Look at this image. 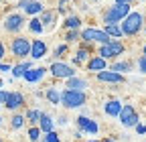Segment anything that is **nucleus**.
Here are the masks:
<instances>
[{
    "instance_id": "4468645a",
    "label": "nucleus",
    "mask_w": 146,
    "mask_h": 142,
    "mask_svg": "<svg viewBox=\"0 0 146 142\" xmlns=\"http://www.w3.org/2000/svg\"><path fill=\"white\" fill-rule=\"evenodd\" d=\"M47 55V43L41 39H35L31 43V57L33 59H43Z\"/></svg>"
},
{
    "instance_id": "a878e982",
    "label": "nucleus",
    "mask_w": 146,
    "mask_h": 142,
    "mask_svg": "<svg viewBox=\"0 0 146 142\" xmlns=\"http://www.w3.org/2000/svg\"><path fill=\"white\" fill-rule=\"evenodd\" d=\"M83 61H89V51L87 49H77V53H75V59H73V63L75 65H81Z\"/></svg>"
},
{
    "instance_id": "9b49d317",
    "label": "nucleus",
    "mask_w": 146,
    "mask_h": 142,
    "mask_svg": "<svg viewBox=\"0 0 146 142\" xmlns=\"http://www.w3.org/2000/svg\"><path fill=\"white\" fill-rule=\"evenodd\" d=\"M18 6H21L27 14H41L43 10H45V6L39 2V0H21V2H18Z\"/></svg>"
},
{
    "instance_id": "5701e85b",
    "label": "nucleus",
    "mask_w": 146,
    "mask_h": 142,
    "mask_svg": "<svg viewBox=\"0 0 146 142\" xmlns=\"http://www.w3.org/2000/svg\"><path fill=\"white\" fill-rule=\"evenodd\" d=\"M81 27V19L79 16H69V19L65 21V29L67 31H79Z\"/></svg>"
},
{
    "instance_id": "a211bd4d",
    "label": "nucleus",
    "mask_w": 146,
    "mask_h": 142,
    "mask_svg": "<svg viewBox=\"0 0 146 142\" xmlns=\"http://www.w3.org/2000/svg\"><path fill=\"white\" fill-rule=\"evenodd\" d=\"M65 87H67V90H75V92H83L85 87H87V81L81 79V77H77V75H73V77L67 79Z\"/></svg>"
},
{
    "instance_id": "58836bf2",
    "label": "nucleus",
    "mask_w": 146,
    "mask_h": 142,
    "mask_svg": "<svg viewBox=\"0 0 146 142\" xmlns=\"http://www.w3.org/2000/svg\"><path fill=\"white\" fill-rule=\"evenodd\" d=\"M114 2H116V4H132L134 0H114Z\"/></svg>"
},
{
    "instance_id": "4be33fe9",
    "label": "nucleus",
    "mask_w": 146,
    "mask_h": 142,
    "mask_svg": "<svg viewBox=\"0 0 146 142\" xmlns=\"http://www.w3.org/2000/svg\"><path fill=\"white\" fill-rule=\"evenodd\" d=\"M108 35H110V37H112V39H120V37H124V33H122V29H120V25H106V29H104Z\"/></svg>"
},
{
    "instance_id": "c9c22d12",
    "label": "nucleus",
    "mask_w": 146,
    "mask_h": 142,
    "mask_svg": "<svg viewBox=\"0 0 146 142\" xmlns=\"http://www.w3.org/2000/svg\"><path fill=\"white\" fill-rule=\"evenodd\" d=\"M8 94H10V92H2V90H0V104H4V102L8 100Z\"/></svg>"
},
{
    "instance_id": "f03ea898",
    "label": "nucleus",
    "mask_w": 146,
    "mask_h": 142,
    "mask_svg": "<svg viewBox=\"0 0 146 142\" xmlns=\"http://www.w3.org/2000/svg\"><path fill=\"white\" fill-rule=\"evenodd\" d=\"M128 14H130V4H116L114 2V6H110L104 12V25H118Z\"/></svg>"
},
{
    "instance_id": "7c9ffc66",
    "label": "nucleus",
    "mask_w": 146,
    "mask_h": 142,
    "mask_svg": "<svg viewBox=\"0 0 146 142\" xmlns=\"http://www.w3.org/2000/svg\"><path fill=\"white\" fill-rule=\"evenodd\" d=\"M29 138H31L33 142H36V140L41 138V128H36V126H35V128H31V130H29Z\"/></svg>"
},
{
    "instance_id": "a19ab883",
    "label": "nucleus",
    "mask_w": 146,
    "mask_h": 142,
    "mask_svg": "<svg viewBox=\"0 0 146 142\" xmlns=\"http://www.w3.org/2000/svg\"><path fill=\"white\" fill-rule=\"evenodd\" d=\"M102 142H114V138H104Z\"/></svg>"
},
{
    "instance_id": "9d476101",
    "label": "nucleus",
    "mask_w": 146,
    "mask_h": 142,
    "mask_svg": "<svg viewBox=\"0 0 146 142\" xmlns=\"http://www.w3.org/2000/svg\"><path fill=\"white\" fill-rule=\"evenodd\" d=\"M98 79L100 81H104V83H124L126 81V77L122 75V73H116V71H112V69H104V71H100L98 73Z\"/></svg>"
},
{
    "instance_id": "e433bc0d",
    "label": "nucleus",
    "mask_w": 146,
    "mask_h": 142,
    "mask_svg": "<svg viewBox=\"0 0 146 142\" xmlns=\"http://www.w3.org/2000/svg\"><path fill=\"white\" fill-rule=\"evenodd\" d=\"M4 71H12V67L6 63H0V73H4Z\"/></svg>"
},
{
    "instance_id": "ea45409f",
    "label": "nucleus",
    "mask_w": 146,
    "mask_h": 142,
    "mask_svg": "<svg viewBox=\"0 0 146 142\" xmlns=\"http://www.w3.org/2000/svg\"><path fill=\"white\" fill-rule=\"evenodd\" d=\"M4 53H6V47H4V43H0V59L4 57Z\"/></svg>"
},
{
    "instance_id": "f704fd0d",
    "label": "nucleus",
    "mask_w": 146,
    "mask_h": 142,
    "mask_svg": "<svg viewBox=\"0 0 146 142\" xmlns=\"http://www.w3.org/2000/svg\"><path fill=\"white\" fill-rule=\"evenodd\" d=\"M65 4H69V0H59V12H65V10H67Z\"/></svg>"
},
{
    "instance_id": "f257e3e1",
    "label": "nucleus",
    "mask_w": 146,
    "mask_h": 142,
    "mask_svg": "<svg viewBox=\"0 0 146 142\" xmlns=\"http://www.w3.org/2000/svg\"><path fill=\"white\" fill-rule=\"evenodd\" d=\"M142 27H144V16L140 12H130L122 21V27L120 29H122V33L126 35V37H136Z\"/></svg>"
},
{
    "instance_id": "4c0bfd02",
    "label": "nucleus",
    "mask_w": 146,
    "mask_h": 142,
    "mask_svg": "<svg viewBox=\"0 0 146 142\" xmlns=\"http://www.w3.org/2000/svg\"><path fill=\"white\" fill-rule=\"evenodd\" d=\"M136 132H138V134H146V126H144V124H138V126H136Z\"/></svg>"
},
{
    "instance_id": "37998d69",
    "label": "nucleus",
    "mask_w": 146,
    "mask_h": 142,
    "mask_svg": "<svg viewBox=\"0 0 146 142\" xmlns=\"http://www.w3.org/2000/svg\"><path fill=\"white\" fill-rule=\"evenodd\" d=\"M89 142H98V140H89Z\"/></svg>"
},
{
    "instance_id": "f3484780",
    "label": "nucleus",
    "mask_w": 146,
    "mask_h": 142,
    "mask_svg": "<svg viewBox=\"0 0 146 142\" xmlns=\"http://www.w3.org/2000/svg\"><path fill=\"white\" fill-rule=\"evenodd\" d=\"M106 67H108V61H106L104 57H100V55H96V57H89V61H87V69H89V71H96V73L104 71Z\"/></svg>"
},
{
    "instance_id": "49530a36",
    "label": "nucleus",
    "mask_w": 146,
    "mask_h": 142,
    "mask_svg": "<svg viewBox=\"0 0 146 142\" xmlns=\"http://www.w3.org/2000/svg\"><path fill=\"white\" fill-rule=\"evenodd\" d=\"M0 142H4V140H2V138H0Z\"/></svg>"
},
{
    "instance_id": "c756f323",
    "label": "nucleus",
    "mask_w": 146,
    "mask_h": 142,
    "mask_svg": "<svg viewBox=\"0 0 146 142\" xmlns=\"http://www.w3.org/2000/svg\"><path fill=\"white\" fill-rule=\"evenodd\" d=\"M65 39H67V43H73V41H79V39H81V33H79V31H67V35H65Z\"/></svg>"
},
{
    "instance_id": "2f4dec72",
    "label": "nucleus",
    "mask_w": 146,
    "mask_h": 142,
    "mask_svg": "<svg viewBox=\"0 0 146 142\" xmlns=\"http://www.w3.org/2000/svg\"><path fill=\"white\" fill-rule=\"evenodd\" d=\"M45 142H61V140H59V134L57 132H47L45 134Z\"/></svg>"
},
{
    "instance_id": "09e8293b",
    "label": "nucleus",
    "mask_w": 146,
    "mask_h": 142,
    "mask_svg": "<svg viewBox=\"0 0 146 142\" xmlns=\"http://www.w3.org/2000/svg\"><path fill=\"white\" fill-rule=\"evenodd\" d=\"M96 2H98V0H96Z\"/></svg>"
},
{
    "instance_id": "2eb2a0df",
    "label": "nucleus",
    "mask_w": 146,
    "mask_h": 142,
    "mask_svg": "<svg viewBox=\"0 0 146 142\" xmlns=\"http://www.w3.org/2000/svg\"><path fill=\"white\" fill-rule=\"evenodd\" d=\"M45 73H47V69H45V67H36V69H33V67H31L27 73L23 75V79H25V81H29V83H35V81L43 79V77H45Z\"/></svg>"
},
{
    "instance_id": "1a4fd4ad",
    "label": "nucleus",
    "mask_w": 146,
    "mask_h": 142,
    "mask_svg": "<svg viewBox=\"0 0 146 142\" xmlns=\"http://www.w3.org/2000/svg\"><path fill=\"white\" fill-rule=\"evenodd\" d=\"M23 25H25V16H23V14H18V12L8 14V16H6V21H4V29H6L8 33H18V31L23 29Z\"/></svg>"
},
{
    "instance_id": "72a5a7b5",
    "label": "nucleus",
    "mask_w": 146,
    "mask_h": 142,
    "mask_svg": "<svg viewBox=\"0 0 146 142\" xmlns=\"http://www.w3.org/2000/svg\"><path fill=\"white\" fill-rule=\"evenodd\" d=\"M138 67H140L142 73H146V57H142V59L138 61Z\"/></svg>"
},
{
    "instance_id": "412c9836",
    "label": "nucleus",
    "mask_w": 146,
    "mask_h": 142,
    "mask_svg": "<svg viewBox=\"0 0 146 142\" xmlns=\"http://www.w3.org/2000/svg\"><path fill=\"white\" fill-rule=\"evenodd\" d=\"M33 65H31V61H25V63H18V65H14L12 67V75L14 77H23L25 73H27V71L31 69Z\"/></svg>"
},
{
    "instance_id": "b1692460",
    "label": "nucleus",
    "mask_w": 146,
    "mask_h": 142,
    "mask_svg": "<svg viewBox=\"0 0 146 142\" xmlns=\"http://www.w3.org/2000/svg\"><path fill=\"white\" fill-rule=\"evenodd\" d=\"M45 96H47V100H49L51 104H55V106H57V104H61V92H57L55 87H49Z\"/></svg>"
},
{
    "instance_id": "6ab92c4d",
    "label": "nucleus",
    "mask_w": 146,
    "mask_h": 142,
    "mask_svg": "<svg viewBox=\"0 0 146 142\" xmlns=\"http://www.w3.org/2000/svg\"><path fill=\"white\" fill-rule=\"evenodd\" d=\"M55 19H57V12H53V10H43V12H41V23H43V27H53V25H55Z\"/></svg>"
},
{
    "instance_id": "c85d7f7f",
    "label": "nucleus",
    "mask_w": 146,
    "mask_h": 142,
    "mask_svg": "<svg viewBox=\"0 0 146 142\" xmlns=\"http://www.w3.org/2000/svg\"><path fill=\"white\" fill-rule=\"evenodd\" d=\"M25 118H27V120H29L31 124H36V122L41 120V112H39V110H29Z\"/></svg>"
},
{
    "instance_id": "7ed1b4c3",
    "label": "nucleus",
    "mask_w": 146,
    "mask_h": 142,
    "mask_svg": "<svg viewBox=\"0 0 146 142\" xmlns=\"http://www.w3.org/2000/svg\"><path fill=\"white\" fill-rule=\"evenodd\" d=\"M85 92H75V90H65L61 92V106H65L67 110H73V108H81L85 104Z\"/></svg>"
},
{
    "instance_id": "393cba45",
    "label": "nucleus",
    "mask_w": 146,
    "mask_h": 142,
    "mask_svg": "<svg viewBox=\"0 0 146 142\" xmlns=\"http://www.w3.org/2000/svg\"><path fill=\"white\" fill-rule=\"evenodd\" d=\"M29 29H31L35 35H41V33L45 31V27H43L41 19H36V16H33V19H31V23H29Z\"/></svg>"
},
{
    "instance_id": "de8ad7c7",
    "label": "nucleus",
    "mask_w": 146,
    "mask_h": 142,
    "mask_svg": "<svg viewBox=\"0 0 146 142\" xmlns=\"http://www.w3.org/2000/svg\"><path fill=\"white\" fill-rule=\"evenodd\" d=\"M0 106H2V104H0Z\"/></svg>"
},
{
    "instance_id": "bb28decb",
    "label": "nucleus",
    "mask_w": 146,
    "mask_h": 142,
    "mask_svg": "<svg viewBox=\"0 0 146 142\" xmlns=\"http://www.w3.org/2000/svg\"><path fill=\"white\" fill-rule=\"evenodd\" d=\"M132 69V63L130 61H120V63H114L112 65V71H116V73H126V71Z\"/></svg>"
},
{
    "instance_id": "423d86ee",
    "label": "nucleus",
    "mask_w": 146,
    "mask_h": 142,
    "mask_svg": "<svg viewBox=\"0 0 146 142\" xmlns=\"http://www.w3.org/2000/svg\"><path fill=\"white\" fill-rule=\"evenodd\" d=\"M120 122H122V126L126 128H136L138 124H140V118H138V112L132 108V106H122V112H120Z\"/></svg>"
},
{
    "instance_id": "c03bdc74",
    "label": "nucleus",
    "mask_w": 146,
    "mask_h": 142,
    "mask_svg": "<svg viewBox=\"0 0 146 142\" xmlns=\"http://www.w3.org/2000/svg\"><path fill=\"white\" fill-rule=\"evenodd\" d=\"M144 33H146V25H144Z\"/></svg>"
},
{
    "instance_id": "473e14b6",
    "label": "nucleus",
    "mask_w": 146,
    "mask_h": 142,
    "mask_svg": "<svg viewBox=\"0 0 146 142\" xmlns=\"http://www.w3.org/2000/svg\"><path fill=\"white\" fill-rule=\"evenodd\" d=\"M67 49H69L67 45H59L57 49H55V57H63L65 53H67Z\"/></svg>"
},
{
    "instance_id": "ddd939ff",
    "label": "nucleus",
    "mask_w": 146,
    "mask_h": 142,
    "mask_svg": "<svg viewBox=\"0 0 146 142\" xmlns=\"http://www.w3.org/2000/svg\"><path fill=\"white\" fill-rule=\"evenodd\" d=\"M77 126H79V130H83V132H87V134H98V130H100L98 122L89 120L87 116H79V118H77Z\"/></svg>"
},
{
    "instance_id": "79ce46f5",
    "label": "nucleus",
    "mask_w": 146,
    "mask_h": 142,
    "mask_svg": "<svg viewBox=\"0 0 146 142\" xmlns=\"http://www.w3.org/2000/svg\"><path fill=\"white\" fill-rule=\"evenodd\" d=\"M142 55L146 57V43H144V47H142Z\"/></svg>"
},
{
    "instance_id": "cd10ccee",
    "label": "nucleus",
    "mask_w": 146,
    "mask_h": 142,
    "mask_svg": "<svg viewBox=\"0 0 146 142\" xmlns=\"http://www.w3.org/2000/svg\"><path fill=\"white\" fill-rule=\"evenodd\" d=\"M25 116H21V114H16V116H12V120H10V128L12 130H21L23 126H25Z\"/></svg>"
},
{
    "instance_id": "20e7f679",
    "label": "nucleus",
    "mask_w": 146,
    "mask_h": 142,
    "mask_svg": "<svg viewBox=\"0 0 146 142\" xmlns=\"http://www.w3.org/2000/svg\"><path fill=\"white\" fill-rule=\"evenodd\" d=\"M81 39L85 43H102V45H108V43L114 41L106 31H100V29H83L81 31Z\"/></svg>"
},
{
    "instance_id": "39448f33",
    "label": "nucleus",
    "mask_w": 146,
    "mask_h": 142,
    "mask_svg": "<svg viewBox=\"0 0 146 142\" xmlns=\"http://www.w3.org/2000/svg\"><path fill=\"white\" fill-rule=\"evenodd\" d=\"M10 49H12V55H14V57L25 59V57L31 55V41H29L27 37H16V39H12Z\"/></svg>"
},
{
    "instance_id": "a18cd8bd",
    "label": "nucleus",
    "mask_w": 146,
    "mask_h": 142,
    "mask_svg": "<svg viewBox=\"0 0 146 142\" xmlns=\"http://www.w3.org/2000/svg\"><path fill=\"white\" fill-rule=\"evenodd\" d=\"M0 124H2V118H0Z\"/></svg>"
},
{
    "instance_id": "aec40b11",
    "label": "nucleus",
    "mask_w": 146,
    "mask_h": 142,
    "mask_svg": "<svg viewBox=\"0 0 146 142\" xmlns=\"http://www.w3.org/2000/svg\"><path fill=\"white\" fill-rule=\"evenodd\" d=\"M39 128H41V132H53V120H51V116H47V114H41V120H39Z\"/></svg>"
},
{
    "instance_id": "dca6fc26",
    "label": "nucleus",
    "mask_w": 146,
    "mask_h": 142,
    "mask_svg": "<svg viewBox=\"0 0 146 142\" xmlns=\"http://www.w3.org/2000/svg\"><path fill=\"white\" fill-rule=\"evenodd\" d=\"M104 112H106L108 116H112V118L120 116V112H122V102H120V100H108L106 106H104Z\"/></svg>"
},
{
    "instance_id": "6e6552de",
    "label": "nucleus",
    "mask_w": 146,
    "mask_h": 142,
    "mask_svg": "<svg viewBox=\"0 0 146 142\" xmlns=\"http://www.w3.org/2000/svg\"><path fill=\"white\" fill-rule=\"evenodd\" d=\"M124 53V45L120 43V41H112V43H108V45H102L100 47V57H104L106 61L108 59H114V57H118V55H122Z\"/></svg>"
},
{
    "instance_id": "f8f14e48",
    "label": "nucleus",
    "mask_w": 146,
    "mask_h": 142,
    "mask_svg": "<svg viewBox=\"0 0 146 142\" xmlns=\"http://www.w3.org/2000/svg\"><path fill=\"white\" fill-rule=\"evenodd\" d=\"M25 106V96L23 94H18V92H10L8 94V100L4 102V108L6 110H18V108H23Z\"/></svg>"
},
{
    "instance_id": "0eeeda50",
    "label": "nucleus",
    "mask_w": 146,
    "mask_h": 142,
    "mask_svg": "<svg viewBox=\"0 0 146 142\" xmlns=\"http://www.w3.org/2000/svg\"><path fill=\"white\" fill-rule=\"evenodd\" d=\"M49 71H51V75H53L55 79H69V77L75 75V69H73L71 65H67V63H61V61L51 63Z\"/></svg>"
}]
</instances>
